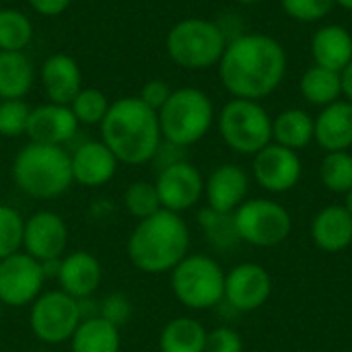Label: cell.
<instances>
[{
  "label": "cell",
  "instance_id": "1",
  "mask_svg": "<svg viewBox=\"0 0 352 352\" xmlns=\"http://www.w3.org/2000/svg\"><path fill=\"white\" fill-rule=\"evenodd\" d=\"M287 74V52L264 33L233 37L219 62V78L235 99L262 101L272 95Z\"/></svg>",
  "mask_w": 352,
  "mask_h": 352
},
{
  "label": "cell",
  "instance_id": "2",
  "mask_svg": "<svg viewBox=\"0 0 352 352\" xmlns=\"http://www.w3.org/2000/svg\"><path fill=\"white\" fill-rule=\"evenodd\" d=\"M99 128L101 142L124 165L151 163L163 142L157 111L138 97H122L111 103Z\"/></svg>",
  "mask_w": 352,
  "mask_h": 352
},
{
  "label": "cell",
  "instance_id": "3",
  "mask_svg": "<svg viewBox=\"0 0 352 352\" xmlns=\"http://www.w3.org/2000/svg\"><path fill=\"white\" fill-rule=\"evenodd\" d=\"M126 254L130 264L144 274H169L190 254V227L182 214L161 208L136 223Z\"/></svg>",
  "mask_w": 352,
  "mask_h": 352
},
{
  "label": "cell",
  "instance_id": "4",
  "mask_svg": "<svg viewBox=\"0 0 352 352\" xmlns=\"http://www.w3.org/2000/svg\"><path fill=\"white\" fill-rule=\"evenodd\" d=\"M12 182L29 198L54 200L70 190L74 184L70 169V155L64 146H50L29 142L12 161Z\"/></svg>",
  "mask_w": 352,
  "mask_h": 352
},
{
  "label": "cell",
  "instance_id": "5",
  "mask_svg": "<svg viewBox=\"0 0 352 352\" xmlns=\"http://www.w3.org/2000/svg\"><path fill=\"white\" fill-rule=\"evenodd\" d=\"M157 116L163 140L188 148L210 132L214 124V105L202 89L184 87L171 91Z\"/></svg>",
  "mask_w": 352,
  "mask_h": 352
},
{
  "label": "cell",
  "instance_id": "6",
  "mask_svg": "<svg viewBox=\"0 0 352 352\" xmlns=\"http://www.w3.org/2000/svg\"><path fill=\"white\" fill-rule=\"evenodd\" d=\"M227 43L225 29L208 19H184L169 29L165 39L169 58L186 70L219 66Z\"/></svg>",
  "mask_w": 352,
  "mask_h": 352
},
{
  "label": "cell",
  "instance_id": "7",
  "mask_svg": "<svg viewBox=\"0 0 352 352\" xmlns=\"http://www.w3.org/2000/svg\"><path fill=\"white\" fill-rule=\"evenodd\" d=\"M173 297L192 311H206L225 301V270L206 254H188L171 272Z\"/></svg>",
  "mask_w": 352,
  "mask_h": 352
},
{
  "label": "cell",
  "instance_id": "8",
  "mask_svg": "<svg viewBox=\"0 0 352 352\" xmlns=\"http://www.w3.org/2000/svg\"><path fill=\"white\" fill-rule=\"evenodd\" d=\"M223 142L239 155H256L272 142V118L260 101L231 99L219 113Z\"/></svg>",
  "mask_w": 352,
  "mask_h": 352
},
{
  "label": "cell",
  "instance_id": "9",
  "mask_svg": "<svg viewBox=\"0 0 352 352\" xmlns=\"http://www.w3.org/2000/svg\"><path fill=\"white\" fill-rule=\"evenodd\" d=\"M239 241L254 248H274L287 241L293 231L291 212L270 198H248L233 212Z\"/></svg>",
  "mask_w": 352,
  "mask_h": 352
},
{
  "label": "cell",
  "instance_id": "10",
  "mask_svg": "<svg viewBox=\"0 0 352 352\" xmlns=\"http://www.w3.org/2000/svg\"><path fill=\"white\" fill-rule=\"evenodd\" d=\"M80 322V303L60 289L43 291L29 305V328L39 342L50 346L70 342Z\"/></svg>",
  "mask_w": 352,
  "mask_h": 352
},
{
  "label": "cell",
  "instance_id": "11",
  "mask_svg": "<svg viewBox=\"0 0 352 352\" xmlns=\"http://www.w3.org/2000/svg\"><path fill=\"white\" fill-rule=\"evenodd\" d=\"M47 276L43 264L23 250L0 260V303L4 307H29L41 293Z\"/></svg>",
  "mask_w": 352,
  "mask_h": 352
},
{
  "label": "cell",
  "instance_id": "12",
  "mask_svg": "<svg viewBox=\"0 0 352 352\" xmlns=\"http://www.w3.org/2000/svg\"><path fill=\"white\" fill-rule=\"evenodd\" d=\"M155 188L161 208L182 214L194 208L204 196V177L196 165H192L190 161H179L165 169H159Z\"/></svg>",
  "mask_w": 352,
  "mask_h": 352
},
{
  "label": "cell",
  "instance_id": "13",
  "mask_svg": "<svg viewBox=\"0 0 352 352\" xmlns=\"http://www.w3.org/2000/svg\"><path fill=\"white\" fill-rule=\"evenodd\" d=\"M252 173L256 184L270 194H285L293 190L303 173L299 153L270 142L254 155Z\"/></svg>",
  "mask_w": 352,
  "mask_h": 352
},
{
  "label": "cell",
  "instance_id": "14",
  "mask_svg": "<svg viewBox=\"0 0 352 352\" xmlns=\"http://www.w3.org/2000/svg\"><path fill=\"white\" fill-rule=\"evenodd\" d=\"M68 248V225L52 210H37L25 219L23 229V252L37 262H54L66 254Z\"/></svg>",
  "mask_w": 352,
  "mask_h": 352
},
{
  "label": "cell",
  "instance_id": "15",
  "mask_svg": "<svg viewBox=\"0 0 352 352\" xmlns=\"http://www.w3.org/2000/svg\"><path fill=\"white\" fill-rule=\"evenodd\" d=\"M272 295V276L256 262H243L225 272V303L235 311H256Z\"/></svg>",
  "mask_w": 352,
  "mask_h": 352
},
{
  "label": "cell",
  "instance_id": "16",
  "mask_svg": "<svg viewBox=\"0 0 352 352\" xmlns=\"http://www.w3.org/2000/svg\"><path fill=\"white\" fill-rule=\"evenodd\" d=\"M78 126L80 124L76 122L70 105H58L47 101L31 109L25 136H29V142L64 146L74 138Z\"/></svg>",
  "mask_w": 352,
  "mask_h": 352
},
{
  "label": "cell",
  "instance_id": "17",
  "mask_svg": "<svg viewBox=\"0 0 352 352\" xmlns=\"http://www.w3.org/2000/svg\"><path fill=\"white\" fill-rule=\"evenodd\" d=\"M250 192V175L243 167L235 163H223L210 171L204 179L206 206L233 214L245 200Z\"/></svg>",
  "mask_w": 352,
  "mask_h": 352
},
{
  "label": "cell",
  "instance_id": "18",
  "mask_svg": "<svg viewBox=\"0 0 352 352\" xmlns=\"http://www.w3.org/2000/svg\"><path fill=\"white\" fill-rule=\"evenodd\" d=\"M103 280V268L101 262L85 250L64 254L56 272L58 289L70 295L76 301L89 299L97 293L99 285Z\"/></svg>",
  "mask_w": 352,
  "mask_h": 352
},
{
  "label": "cell",
  "instance_id": "19",
  "mask_svg": "<svg viewBox=\"0 0 352 352\" xmlns=\"http://www.w3.org/2000/svg\"><path fill=\"white\" fill-rule=\"evenodd\" d=\"M116 155L101 140H87L70 155V169L74 184L85 188H101L109 184L118 171Z\"/></svg>",
  "mask_w": 352,
  "mask_h": 352
},
{
  "label": "cell",
  "instance_id": "20",
  "mask_svg": "<svg viewBox=\"0 0 352 352\" xmlns=\"http://www.w3.org/2000/svg\"><path fill=\"white\" fill-rule=\"evenodd\" d=\"M39 78L50 103L70 105L82 89V72L78 62L68 54L50 56L39 70Z\"/></svg>",
  "mask_w": 352,
  "mask_h": 352
},
{
  "label": "cell",
  "instance_id": "21",
  "mask_svg": "<svg viewBox=\"0 0 352 352\" xmlns=\"http://www.w3.org/2000/svg\"><path fill=\"white\" fill-rule=\"evenodd\" d=\"M316 136L314 140L326 151H351L352 146V103L338 99L322 107L320 116L314 118Z\"/></svg>",
  "mask_w": 352,
  "mask_h": 352
},
{
  "label": "cell",
  "instance_id": "22",
  "mask_svg": "<svg viewBox=\"0 0 352 352\" xmlns=\"http://www.w3.org/2000/svg\"><path fill=\"white\" fill-rule=\"evenodd\" d=\"M311 239L326 254H338L352 245V217L342 204L322 208L311 221Z\"/></svg>",
  "mask_w": 352,
  "mask_h": 352
},
{
  "label": "cell",
  "instance_id": "23",
  "mask_svg": "<svg viewBox=\"0 0 352 352\" xmlns=\"http://www.w3.org/2000/svg\"><path fill=\"white\" fill-rule=\"evenodd\" d=\"M314 64L342 72L352 62V33L338 23L320 27L311 37Z\"/></svg>",
  "mask_w": 352,
  "mask_h": 352
},
{
  "label": "cell",
  "instance_id": "24",
  "mask_svg": "<svg viewBox=\"0 0 352 352\" xmlns=\"http://www.w3.org/2000/svg\"><path fill=\"white\" fill-rule=\"evenodd\" d=\"M314 136H316V124L305 109L291 107L280 111L272 120V142L287 146L295 153L307 148L314 142Z\"/></svg>",
  "mask_w": 352,
  "mask_h": 352
},
{
  "label": "cell",
  "instance_id": "25",
  "mask_svg": "<svg viewBox=\"0 0 352 352\" xmlns=\"http://www.w3.org/2000/svg\"><path fill=\"white\" fill-rule=\"evenodd\" d=\"M35 80V70L25 52H0V101L25 99Z\"/></svg>",
  "mask_w": 352,
  "mask_h": 352
},
{
  "label": "cell",
  "instance_id": "26",
  "mask_svg": "<svg viewBox=\"0 0 352 352\" xmlns=\"http://www.w3.org/2000/svg\"><path fill=\"white\" fill-rule=\"evenodd\" d=\"M120 328L99 316L82 320L70 338L72 352H120Z\"/></svg>",
  "mask_w": 352,
  "mask_h": 352
},
{
  "label": "cell",
  "instance_id": "27",
  "mask_svg": "<svg viewBox=\"0 0 352 352\" xmlns=\"http://www.w3.org/2000/svg\"><path fill=\"white\" fill-rule=\"evenodd\" d=\"M208 330L194 318H173L159 334V352H204Z\"/></svg>",
  "mask_w": 352,
  "mask_h": 352
},
{
  "label": "cell",
  "instance_id": "28",
  "mask_svg": "<svg viewBox=\"0 0 352 352\" xmlns=\"http://www.w3.org/2000/svg\"><path fill=\"white\" fill-rule=\"evenodd\" d=\"M299 91L303 99L311 105L326 107L338 99H342V78L340 72L314 64L307 68L299 80Z\"/></svg>",
  "mask_w": 352,
  "mask_h": 352
},
{
  "label": "cell",
  "instance_id": "29",
  "mask_svg": "<svg viewBox=\"0 0 352 352\" xmlns=\"http://www.w3.org/2000/svg\"><path fill=\"white\" fill-rule=\"evenodd\" d=\"M31 39V19L16 8H0V52H23Z\"/></svg>",
  "mask_w": 352,
  "mask_h": 352
},
{
  "label": "cell",
  "instance_id": "30",
  "mask_svg": "<svg viewBox=\"0 0 352 352\" xmlns=\"http://www.w3.org/2000/svg\"><path fill=\"white\" fill-rule=\"evenodd\" d=\"M198 225H200L202 233L206 235L208 243L217 250H229L235 243H239L233 214L219 212L210 206H204L198 212Z\"/></svg>",
  "mask_w": 352,
  "mask_h": 352
},
{
  "label": "cell",
  "instance_id": "31",
  "mask_svg": "<svg viewBox=\"0 0 352 352\" xmlns=\"http://www.w3.org/2000/svg\"><path fill=\"white\" fill-rule=\"evenodd\" d=\"M320 179L332 194H349L352 190V153H326L320 165Z\"/></svg>",
  "mask_w": 352,
  "mask_h": 352
},
{
  "label": "cell",
  "instance_id": "32",
  "mask_svg": "<svg viewBox=\"0 0 352 352\" xmlns=\"http://www.w3.org/2000/svg\"><path fill=\"white\" fill-rule=\"evenodd\" d=\"M124 208L130 217L138 221L159 212L161 202H159L155 182H144V179L132 182L124 192Z\"/></svg>",
  "mask_w": 352,
  "mask_h": 352
},
{
  "label": "cell",
  "instance_id": "33",
  "mask_svg": "<svg viewBox=\"0 0 352 352\" xmlns=\"http://www.w3.org/2000/svg\"><path fill=\"white\" fill-rule=\"evenodd\" d=\"M109 101L103 91L99 89H80L78 95L72 99L70 109L78 124L82 126H99L109 109Z\"/></svg>",
  "mask_w": 352,
  "mask_h": 352
},
{
  "label": "cell",
  "instance_id": "34",
  "mask_svg": "<svg viewBox=\"0 0 352 352\" xmlns=\"http://www.w3.org/2000/svg\"><path fill=\"white\" fill-rule=\"evenodd\" d=\"M25 217L8 204H0V260L23 250Z\"/></svg>",
  "mask_w": 352,
  "mask_h": 352
},
{
  "label": "cell",
  "instance_id": "35",
  "mask_svg": "<svg viewBox=\"0 0 352 352\" xmlns=\"http://www.w3.org/2000/svg\"><path fill=\"white\" fill-rule=\"evenodd\" d=\"M31 107L25 99H2L0 101V136L16 138L27 132Z\"/></svg>",
  "mask_w": 352,
  "mask_h": 352
},
{
  "label": "cell",
  "instance_id": "36",
  "mask_svg": "<svg viewBox=\"0 0 352 352\" xmlns=\"http://www.w3.org/2000/svg\"><path fill=\"white\" fill-rule=\"evenodd\" d=\"M334 4V0H280L285 14L299 23H318L326 19Z\"/></svg>",
  "mask_w": 352,
  "mask_h": 352
},
{
  "label": "cell",
  "instance_id": "37",
  "mask_svg": "<svg viewBox=\"0 0 352 352\" xmlns=\"http://www.w3.org/2000/svg\"><path fill=\"white\" fill-rule=\"evenodd\" d=\"M132 311H134V307H132V301H130L128 295H124V293H109V295H105L99 301L97 316L103 318L105 322L122 328L130 320Z\"/></svg>",
  "mask_w": 352,
  "mask_h": 352
},
{
  "label": "cell",
  "instance_id": "38",
  "mask_svg": "<svg viewBox=\"0 0 352 352\" xmlns=\"http://www.w3.org/2000/svg\"><path fill=\"white\" fill-rule=\"evenodd\" d=\"M204 352H243V340L237 330L221 326L208 332Z\"/></svg>",
  "mask_w": 352,
  "mask_h": 352
},
{
  "label": "cell",
  "instance_id": "39",
  "mask_svg": "<svg viewBox=\"0 0 352 352\" xmlns=\"http://www.w3.org/2000/svg\"><path fill=\"white\" fill-rule=\"evenodd\" d=\"M171 91H173V89H171L165 80L153 78V80H146V82L142 85V89H140V93H138L136 97H138L142 103H146L151 109L159 111V109L165 105V101L169 99Z\"/></svg>",
  "mask_w": 352,
  "mask_h": 352
},
{
  "label": "cell",
  "instance_id": "40",
  "mask_svg": "<svg viewBox=\"0 0 352 352\" xmlns=\"http://www.w3.org/2000/svg\"><path fill=\"white\" fill-rule=\"evenodd\" d=\"M70 2L72 0H29L31 8L37 14H43V16H58V14H62L70 6Z\"/></svg>",
  "mask_w": 352,
  "mask_h": 352
},
{
  "label": "cell",
  "instance_id": "41",
  "mask_svg": "<svg viewBox=\"0 0 352 352\" xmlns=\"http://www.w3.org/2000/svg\"><path fill=\"white\" fill-rule=\"evenodd\" d=\"M340 78H342V97L352 103V62L340 72Z\"/></svg>",
  "mask_w": 352,
  "mask_h": 352
},
{
  "label": "cell",
  "instance_id": "42",
  "mask_svg": "<svg viewBox=\"0 0 352 352\" xmlns=\"http://www.w3.org/2000/svg\"><path fill=\"white\" fill-rule=\"evenodd\" d=\"M349 212H351V217H352V190L349 192V194H344V204H342Z\"/></svg>",
  "mask_w": 352,
  "mask_h": 352
},
{
  "label": "cell",
  "instance_id": "43",
  "mask_svg": "<svg viewBox=\"0 0 352 352\" xmlns=\"http://www.w3.org/2000/svg\"><path fill=\"white\" fill-rule=\"evenodd\" d=\"M338 6H342V8H346V10H352V0H334Z\"/></svg>",
  "mask_w": 352,
  "mask_h": 352
},
{
  "label": "cell",
  "instance_id": "44",
  "mask_svg": "<svg viewBox=\"0 0 352 352\" xmlns=\"http://www.w3.org/2000/svg\"><path fill=\"white\" fill-rule=\"evenodd\" d=\"M235 2H239V4H256L260 0H235Z\"/></svg>",
  "mask_w": 352,
  "mask_h": 352
},
{
  "label": "cell",
  "instance_id": "45",
  "mask_svg": "<svg viewBox=\"0 0 352 352\" xmlns=\"http://www.w3.org/2000/svg\"><path fill=\"white\" fill-rule=\"evenodd\" d=\"M2 314H4V305L0 303V322H2Z\"/></svg>",
  "mask_w": 352,
  "mask_h": 352
},
{
  "label": "cell",
  "instance_id": "46",
  "mask_svg": "<svg viewBox=\"0 0 352 352\" xmlns=\"http://www.w3.org/2000/svg\"><path fill=\"white\" fill-rule=\"evenodd\" d=\"M0 138H2V136H0Z\"/></svg>",
  "mask_w": 352,
  "mask_h": 352
}]
</instances>
